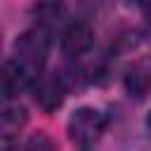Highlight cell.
Segmentation results:
<instances>
[{"mask_svg": "<svg viewBox=\"0 0 151 151\" xmlns=\"http://www.w3.org/2000/svg\"><path fill=\"white\" fill-rule=\"evenodd\" d=\"M50 33L45 26H31L24 33L17 35L14 50H12V61L35 83L45 73V61L50 54Z\"/></svg>", "mask_w": 151, "mask_h": 151, "instance_id": "1", "label": "cell"}, {"mask_svg": "<svg viewBox=\"0 0 151 151\" xmlns=\"http://www.w3.org/2000/svg\"><path fill=\"white\" fill-rule=\"evenodd\" d=\"M66 132H68V139L76 146L90 149L106 132V116L94 106H80L68 116Z\"/></svg>", "mask_w": 151, "mask_h": 151, "instance_id": "2", "label": "cell"}, {"mask_svg": "<svg viewBox=\"0 0 151 151\" xmlns=\"http://www.w3.org/2000/svg\"><path fill=\"white\" fill-rule=\"evenodd\" d=\"M31 92H33V101L45 113H52L64 104V99L68 94V85H66V78L61 73H42L33 83Z\"/></svg>", "mask_w": 151, "mask_h": 151, "instance_id": "3", "label": "cell"}, {"mask_svg": "<svg viewBox=\"0 0 151 151\" xmlns=\"http://www.w3.org/2000/svg\"><path fill=\"white\" fill-rule=\"evenodd\" d=\"M92 45H94V33H92V26L85 19H73L61 31V52L68 59L85 57L92 50Z\"/></svg>", "mask_w": 151, "mask_h": 151, "instance_id": "4", "label": "cell"}, {"mask_svg": "<svg viewBox=\"0 0 151 151\" xmlns=\"http://www.w3.org/2000/svg\"><path fill=\"white\" fill-rule=\"evenodd\" d=\"M125 92L134 99L151 97V57H139L130 64V68L123 76Z\"/></svg>", "mask_w": 151, "mask_h": 151, "instance_id": "5", "label": "cell"}, {"mask_svg": "<svg viewBox=\"0 0 151 151\" xmlns=\"http://www.w3.org/2000/svg\"><path fill=\"white\" fill-rule=\"evenodd\" d=\"M2 97L5 99H14V97H19L21 92H26V90H31L33 87V80L12 61V59H7L5 64H2Z\"/></svg>", "mask_w": 151, "mask_h": 151, "instance_id": "6", "label": "cell"}, {"mask_svg": "<svg viewBox=\"0 0 151 151\" xmlns=\"http://www.w3.org/2000/svg\"><path fill=\"white\" fill-rule=\"evenodd\" d=\"M64 17V0H35L33 2V19L38 26L52 31V26Z\"/></svg>", "mask_w": 151, "mask_h": 151, "instance_id": "7", "label": "cell"}, {"mask_svg": "<svg viewBox=\"0 0 151 151\" xmlns=\"http://www.w3.org/2000/svg\"><path fill=\"white\" fill-rule=\"evenodd\" d=\"M24 125H26V109H24L21 104H12V99H5V104H2V113H0L2 137L17 134Z\"/></svg>", "mask_w": 151, "mask_h": 151, "instance_id": "8", "label": "cell"}, {"mask_svg": "<svg viewBox=\"0 0 151 151\" xmlns=\"http://www.w3.org/2000/svg\"><path fill=\"white\" fill-rule=\"evenodd\" d=\"M28 146H33V149H35V146H38V149H40V146H45V149H50V146H52V142H50L47 137H42V134H38V137H33V139H28Z\"/></svg>", "mask_w": 151, "mask_h": 151, "instance_id": "9", "label": "cell"}, {"mask_svg": "<svg viewBox=\"0 0 151 151\" xmlns=\"http://www.w3.org/2000/svg\"><path fill=\"white\" fill-rule=\"evenodd\" d=\"M125 2H127V5H134V7H142V9H144V7H146L151 0H125Z\"/></svg>", "mask_w": 151, "mask_h": 151, "instance_id": "10", "label": "cell"}, {"mask_svg": "<svg viewBox=\"0 0 151 151\" xmlns=\"http://www.w3.org/2000/svg\"><path fill=\"white\" fill-rule=\"evenodd\" d=\"M146 127H149V132H151V111L146 113Z\"/></svg>", "mask_w": 151, "mask_h": 151, "instance_id": "11", "label": "cell"}]
</instances>
